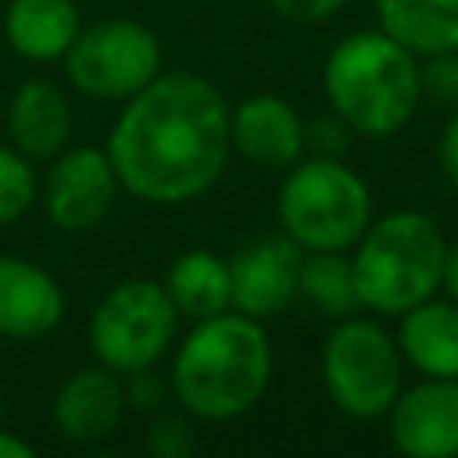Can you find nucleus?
Here are the masks:
<instances>
[{
	"label": "nucleus",
	"mask_w": 458,
	"mask_h": 458,
	"mask_svg": "<svg viewBox=\"0 0 458 458\" xmlns=\"http://www.w3.org/2000/svg\"><path fill=\"white\" fill-rule=\"evenodd\" d=\"M125 193L186 204L208 193L229 157V104L197 72H157L132 93L104 143Z\"/></svg>",
	"instance_id": "obj_1"
},
{
	"label": "nucleus",
	"mask_w": 458,
	"mask_h": 458,
	"mask_svg": "<svg viewBox=\"0 0 458 458\" xmlns=\"http://www.w3.org/2000/svg\"><path fill=\"white\" fill-rule=\"evenodd\" d=\"M168 379L175 401L193 419H240L272 383V344L261 318L233 308L197 318L172 358Z\"/></svg>",
	"instance_id": "obj_2"
},
{
	"label": "nucleus",
	"mask_w": 458,
	"mask_h": 458,
	"mask_svg": "<svg viewBox=\"0 0 458 458\" xmlns=\"http://www.w3.org/2000/svg\"><path fill=\"white\" fill-rule=\"evenodd\" d=\"M329 111L358 136L404 129L422 100L419 57L383 29L340 39L322 68Z\"/></svg>",
	"instance_id": "obj_3"
},
{
	"label": "nucleus",
	"mask_w": 458,
	"mask_h": 458,
	"mask_svg": "<svg viewBox=\"0 0 458 458\" xmlns=\"http://www.w3.org/2000/svg\"><path fill=\"white\" fill-rule=\"evenodd\" d=\"M447 240L426 211H390L372 218L354 243L351 268L358 304L376 315H401L440 290Z\"/></svg>",
	"instance_id": "obj_4"
},
{
	"label": "nucleus",
	"mask_w": 458,
	"mask_h": 458,
	"mask_svg": "<svg viewBox=\"0 0 458 458\" xmlns=\"http://www.w3.org/2000/svg\"><path fill=\"white\" fill-rule=\"evenodd\" d=\"M276 215L301 250H351L372 222V193L340 157L318 154L286 168Z\"/></svg>",
	"instance_id": "obj_5"
},
{
	"label": "nucleus",
	"mask_w": 458,
	"mask_h": 458,
	"mask_svg": "<svg viewBox=\"0 0 458 458\" xmlns=\"http://www.w3.org/2000/svg\"><path fill=\"white\" fill-rule=\"evenodd\" d=\"M179 311L157 279H122L114 283L89 315L86 340L100 365L118 376L154 369L179 333Z\"/></svg>",
	"instance_id": "obj_6"
},
{
	"label": "nucleus",
	"mask_w": 458,
	"mask_h": 458,
	"mask_svg": "<svg viewBox=\"0 0 458 458\" xmlns=\"http://www.w3.org/2000/svg\"><path fill=\"white\" fill-rule=\"evenodd\" d=\"M404 358L376 318L344 315L322 344V383L329 401L351 419H383L401 394Z\"/></svg>",
	"instance_id": "obj_7"
},
{
	"label": "nucleus",
	"mask_w": 458,
	"mask_h": 458,
	"mask_svg": "<svg viewBox=\"0 0 458 458\" xmlns=\"http://www.w3.org/2000/svg\"><path fill=\"white\" fill-rule=\"evenodd\" d=\"M61 61L72 89L93 100L125 104L161 72V43L143 21L107 18L79 29Z\"/></svg>",
	"instance_id": "obj_8"
},
{
	"label": "nucleus",
	"mask_w": 458,
	"mask_h": 458,
	"mask_svg": "<svg viewBox=\"0 0 458 458\" xmlns=\"http://www.w3.org/2000/svg\"><path fill=\"white\" fill-rule=\"evenodd\" d=\"M43 175L47 218L64 233H86L107 218L122 190L104 147H64Z\"/></svg>",
	"instance_id": "obj_9"
},
{
	"label": "nucleus",
	"mask_w": 458,
	"mask_h": 458,
	"mask_svg": "<svg viewBox=\"0 0 458 458\" xmlns=\"http://www.w3.org/2000/svg\"><path fill=\"white\" fill-rule=\"evenodd\" d=\"M390 440L408 458H458V379L422 376L386 411Z\"/></svg>",
	"instance_id": "obj_10"
},
{
	"label": "nucleus",
	"mask_w": 458,
	"mask_h": 458,
	"mask_svg": "<svg viewBox=\"0 0 458 458\" xmlns=\"http://www.w3.org/2000/svg\"><path fill=\"white\" fill-rule=\"evenodd\" d=\"M301 247L290 236H261L229 258L233 311L250 318H272L297 297Z\"/></svg>",
	"instance_id": "obj_11"
},
{
	"label": "nucleus",
	"mask_w": 458,
	"mask_h": 458,
	"mask_svg": "<svg viewBox=\"0 0 458 458\" xmlns=\"http://www.w3.org/2000/svg\"><path fill=\"white\" fill-rule=\"evenodd\" d=\"M229 147L258 168H290L304 154V122L297 107L272 93H254L229 107Z\"/></svg>",
	"instance_id": "obj_12"
},
{
	"label": "nucleus",
	"mask_w": 458,
	"mask_h": 458,
	"mask_svg": "<svg viewBox=\"0 0 458 458\" xmlns=\"http://www.w3.org/2000/svg\"><path fill=\"white\" fill-rule=\"evenodd\" d=\"M64 318L61 283L36 261L0 254V336L39 340Z\"/></svg>",
	"instance_id": "obj_13"
},
{
	"label": "nucleus",
	"mask_w": 458,
	"mask_h": 458,
	"mask_svg": "<svg viewBox=\"0 0 458 458\" xmlns=\"http://www.w3.org/2000/svg\"><path fill=\"white\" fill-rule=\"evenodd\" d=\"M125 383L107 365H86L72 372L54 397V426L64 440L93 444L118 429L125 415Z\"/></svg>",
	"instance_id": "obj_14"
},
{
	"label": "nucleus",
	"mask_w": 458,
	"mask_h": 458,
	"mask_svg": "<svg viewBox=\"0 0 458 458\" xmlns=\"http://www.w3.org/2000/svg\"><path fill=\"white\" fill-rule=\"evenodd\" d=\"M68 93L50 79H25L7 104V143L32 161H50L72 140Z\"/></svg>",
	"instance_id": "obj_15"
},
{
	"label": "nucleus",
	"mask_w": 458,
	"mask_h": 458,
	"mask_svg": "<svg viewBox=\"0 0 458 458\" xmlns=\"http://www.w3.org/2000/svg\"><path fill=\"white\" fill-rule=\"evenodd\" d=\"M397 351L415 372L437 379H458V304L426 297L397 315Z\"/></svg>",
	"instance_id": "obj_16"
},
{
	"label": "nucleus",
	"mask_w": 458,
	"mask_h": 458,
	"mask_svg": "<svg viewBox=\"0 0 458 458\" xmlns=\"http://www.w3.org/2000/svg\"><path fill=\"white\" fill-rule=\"evenodd\" d=\"M79 29L82 18L75 0H11L4 11L7 47L32 64L61 61Z\"/></svg>",
	"instance_id": "obj_17"
},
{
	"label": "nucleus",
	"mask_w": 458,
	"mask_h": 458,
	"mask_svg": "<svg viewBox=\"0 0 458 458\" xmlns=\"http://www.w3.org/2000/svg\"><path fill=\"white\" fill-rule=\"evenodd\" d=\"M376 18L415 57L458 54V0H376Z\"/></svg>",
	"instance_id": "obj_18"
},
{
	"label": "nucleus",
	"mask_w": 458,
	"mask_h": 458,
	"mask_svg": "<svg viewBox=\"0 0 458 458\" xmlns=\"http://www.w3.org/2000/svg\"><path fill=\"white\" fill-rule=\"evenodd\" d=\"M175 304L179 315L186 318H208L218 311L233 308V290H229V261L208 247H193L182 250L161 283Z\"/></svg>",
	"instance_id": "obj_19"
},
{
	"label": "nucleus",
	"mask_w": 458,
	"mask_h": 458,
	"mask_svg": "<svg viewBox=\"0 0 458 458\" xmlns=\"http://www.w3.org/2000/svg\"><path fill=\"white\" fill-rule=\"evenodd\" d=\"M297 293H304L318 311L336 318L361 308L347 250H304L297 268Z\"/></svg>",
	"instance_id": "obj_20"
},
{
	"label": "nucleus",
	"mask_w": 458,
	"mask_h": 458,
	"mask_svg": "<svg viewBox=\"0 0 458 458\" xmlns=\"http://www.w3.org/2000/svg\"><path fill=\"white\" fill-rule=\"evenodd\" d=\"M39 197V175L32 168V157L14 150L11 143H0V225L18 222Z\"/></svg>",
	"instance_id": "obj_21"
},
{
	"label": "nucleus",
	"mask_w": 458,
	"mask_h": 458,
	"mask_svg": "<svg viewBox=\"0 0 458 458\" xmlns=\"http://www.w3.org/2000/svg\"><path fill=\"white\" fill-rule=\"evenodd\" d=\"M422 93L437 100H458V54H433L419 61Z\"/></svg>",
	"instance_id": "obj_22"
},
{
	"label": "nucleus",
	"mask_w": 458,
	"mask_h": 458,
	"mask_svg": "<svg viewBox=\"0 0 458 458\" xmlns=\"http://www.w3.org/2000/svg\"><path fill=\"white\" fill-rule=\"evenodd\" d=\"M147 444H150V451L161 454V458H179V454L193 451V433H190V426H186L182 419L165 415V419H157V422L150 426Z\"/></svg>",
	"instance_id": "obj_23"
},
{
	"label": "nucleus",
	"mask_w": 458,
	"mask_h": 458,
	"mask_svg": "<svg viewBox=\"0 0 458 458\" xmlns=\"http://www.w3.org/2000/svg\"><path fill=\"white\" fill-rule=\"evenodd\" d=\"M344 4H347V0H268V7H272L279 18L293 21V25L326 21V18H333Z\"/></svg>",
	"instance_id": "obj_24"
},
{
	"label": "nucleus",
	"mask_w": 458,
	"mask_h": 458,
	"mask_svg": "<svg viewBox=\"0 0 458 458\" xmlns=\"http://www.w3.org/2000/svg\"><path fill=\"white\" fill-rule=\"evenodd\" d=\"M437 157H440V172H444V179L458 190V114H451V122L444 125L440 143H437Z\"/></svg>",
	"instance_id": "obj_25"
},
{
	"label": "nucleus",
	"mask_w": 458,
	"mask_h": 458,
	"mask_svg": "<svg viewBox=\"0 0 458 458\" xmlns=\"http://www.w3.org/2000/svg\"><path fill=\"white\" fill-rule=\"evenodd\" d=\"M0 458H36V447L29 440H21L18 433H7L0 426Z\"/></svg>",
	"instance_id": "obj_26"
},
{
	"label": "nucleus",
	"mask_w": 458,
	"mask_h": 458,
	"mask_svg": "<svg viewBox=\"0 0 458 458\" xmlns=\"http://www.w3.org/2000/svg\"><path fill=\"white\" fill-rule=\"evenodd\" d=\"M440 286L447 290V297L458 304V243L454 247H447V258H444V279H440Z\"/></svg>",
	"instance_id": "obj_27"
},
{
	"label": "nucleus",
	"mask_w": 458,
	"mask_h": 458,
	"mask_svg": "<svg viewBox=\"0 0 458 458\" xmlns=\"http://www.w3.org/2000/svg\"><path fill=\"white\" fill-rule=\"evenodd\" d=\"M0 422H4V390H0Z\"/></svg>",
	"instance_id": "obj_28"
}]
</instances>
